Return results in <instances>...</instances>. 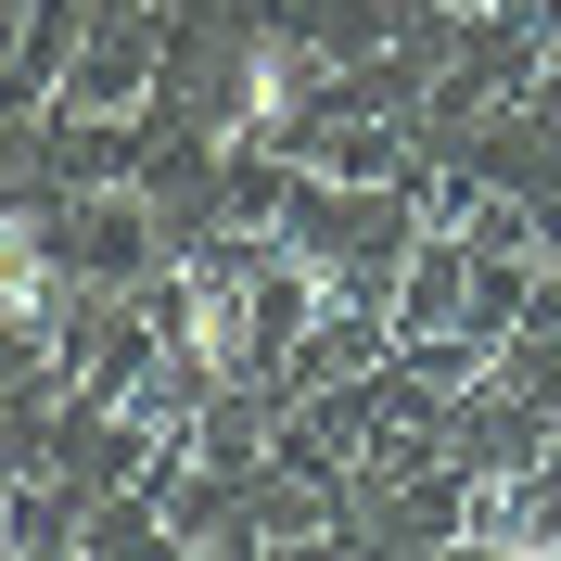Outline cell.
Instances as JSON below:
<instances>
[{
    "label": "cell",
    "mask_w": 561,
    "mask_h": 561,
    "mask_svg": "<svg viewBox=\"0 0 561 561\" xmlns=\"http://www.w3.org/2000/svg\"><path fill=\"white\" fill-rule=\"evenodd\" d=\"M549 65H561V26H549Z\"/></svg>",
    "instance_id": "cell-4"
},
{
    "label": "cell",
    "mask_w": 561,
    "mask_h": 561,
    "mask_svg": "<svg viewBox=\"0 0 561 561\" xmlns=\"http://www.w3.org/2000/svg\"><path fill=\"white\" fill-rule=\"evenodd\" d=\"M0 319H13L26 345L77 319V280H65V255H51V230H38V205L13 217V243H0Z\"/></svg>",
    "instance_id": "cell-3"
},
{
    "label": "cell",
    "mask_w": 561,
    "mask_h": 561,
    "mask_svg": "<svg viewBox=\"0 0 561 561\" xmlns=\"http://www.w3.org/2000/svg\"><path fill=\"white\" fill-rule=\"evenodd\" d=\"M307 77H319V51H307L294 26H243V51H230V128L268 140L280 115L307 103Z\"/></svg>",
    "instance_id": "cell-2"
},
{
    "label": "cell",
    "mask_w": 561,
    "mask_h": 561,
    "mask_svg": "<svg viewBox=\"0 0 561 561\" xmlns=\"http://www.w3.org/2000/svg\"><path fill=\"white\" fill-rule=\"evenodd\" d=\"M179 357H192L205 383H243L255 357H268V294H255L243 268H205L179 294Z\"/></svg>",
    "instance_id": "cell-1"
}]
</instances>
